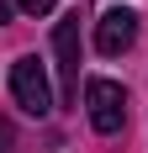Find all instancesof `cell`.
Listing matches in <instances>:
<instances>
[{"label": "cell", "instance_id": "6da1fadb", "mask_svg": "<svg viewBox=\"0 0 148 153\" xmlns=\"http://www.w3.org/2000/svg\"><path fill=\"white\" fill-rule=\"evenodd\" d=\"M11 95H16V106L27 111V116H48V111H53V85H48V69L32 58V53L11 63Z\"/></svg>", "mask_w": 148, "mask_h": 153}, {"label": "cell", "instance_id": "7a4b0ae2", "mask_svg": "<svg viewBox=\"0 0 148 153\" xmlns=\"http://www.w3.org/2000/svg\"><path fill=\"white\" fill-rule=\"evenodd\" d=\"M85 111H90V127L95 132H122L127 122V95H122L117 79H85Z\"/></svg>", "mask_w": 148, "mask_h": 153}, {"label": "cell", "instance_id": "3957f363", "mask_svg": "<svg viewBox=\"0 0 148 153\" xmlns=\"http://www.w3.org/2000/svg\"><path fill=\"white\" fill-rule=\"evenodd\" d=\"M132 42H138V11L111 5V11L95 21V48H101L106 58H117V53H127Z\"/></svg>", "mask_w": 148, "mask_h": 153}, {"label": "cell", "instance_id": "277c9868", "mask_svg": "<svg viewBox=\"0 0 148 153\" xmlns=\"http://www.w3.org/2000/svg\"><path fill=\"white\" fill-rule=\"evenodd\" d=\"M53 53H58V69H64V90L79 100V16H64V21H58Z\"/></svg>", "mask_w": 148, "mask_h": 153}, {"label": "cell", "instance_id": "5b68a950", "mask_svg": "<svg viewBox=\"0 0 148 153\" xmlns=\"http://www.w3.org/2000/svg\"><path fill=\"white\" fill-rule=\"evenodd\" d=\"M16 5H21V11H27V16H48V11H53V5H58V0H16Z\"/></svg>", "mask_w": 148, "mask_h": 153}, {"label": "cell", "instance_id": "8992f818", "mask_svg": "<svg viewBox=\"0 0 148 153\" xmlns=\"http://www.w3.org/2000/svg\"><path fill=\"white\" fill-rule=\"evenodd\" d=\"M11 137H16V132H11V122H0V153H11Z\"/></svg>", "mask_w": 148, "mask_h": 153}, {"label": "cell", "instance_id": "52a82bcc", "mask_svg": "<svg viewBox=\"0 0 148 153\" xmlns=\"http://www.w3.org/2000/svg\"><path fill=\"white\" fill-rule=\"evenodd\" d=\"M11 5H16V0H0V21H11Z\"/></svg>", "mask_w": 148, "mask_h": 153}]
</instances>
